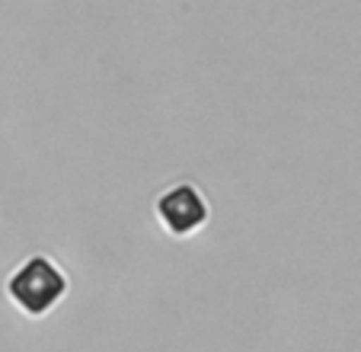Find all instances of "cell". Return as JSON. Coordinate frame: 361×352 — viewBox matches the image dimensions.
Wrapping results in <instances>:
<instances>
[{
    "label": "cell",
    "instance_id": "6da1fadb",
    "mask_svg": "<svg viewBox=\"0 0 361 352\" xmlns=\"http://www.w3.org/2000/svg\"><path fill=\"white\" fill-rule=\"evenodd\" d=\"M64 288H68V282H64L61 269L55 263H48L45 257L26 259L7 285L10 298L32 317H42V314L51 311L64 298Z\"/></svg>",
    "mask_w": 361,
    "mask_h": 352
},
{
    "label": "cell",
    "instance_id": "7a4b0ae2",
    "mask_svg": "<svg viewBox=\"0 0 361 352\" xmlns=\"http://www.w3.org/2000/svg\"><path fill=\"white\" fill-rule=\"evenodd\" d=\"M154 209H157L160 221H164L173 234H192V230H198L208 221V202L198 196L195 186H185V183L166 189L164 196L157 199Z\"/></svg>",
    "mask_w": 361,
    "mask_h": 352
}]
</instances>
